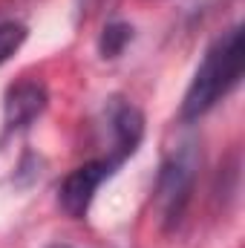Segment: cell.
Here are the masks:
<instances>
[{
	"label": "cell",
	"mask_w": 245,
	"mask_h": 248,
	"mask_svg": "<svg viewBox=\"0 0 245 248\" xmlns=\"http://www.w3.org/2000/svg\"><path fill=\"white\" fill-rule=\"evenodd\" d=\"M245 61V44H243V26H231L222 32L205 52L202 63L196 66L187 93L182 98V119L196 122L205 113H211L243 78Z\"/></svg>",
	"instance_id": "6da1fadb"
},
{
	"label": "cell",
	"mask_w": 245,
	"mask_h": 248,
	"mask_svg": "<svg viewBox=\"0 0 245 248\" xmlns=\"http://www.w3.org/2000/svg\"><path fill=\"white\" fill-rule=\"evenodd\" d=\"M193 182H196V159L190 150H179L162 162L156 179V208L165 231L179 228L193 196Z\"/></svg>",
	"instance_id": "7a4b0ae2"
},
{
	"label": "cell",
	"mask_w": 245,
	"mask_h": 248,
	"mask_svg": "<svg viewBox=\"0 0 245 248\" xmlns=\"http://www.w3.org/2000/svg\"><path fill=\"white\" fill-rule=\"evenodd\" d=\"M116 168L119 165L110 156H104V159H92V162L75 168L72 173H66L61 187H58V205H61V211L66 217H72V219H84L90 214V205H92L98 187L116 173Z\"/></svg>",
	"instance_id": "3957f363"
},
{
	"label": "cell",
	"mask_w": 245,
	"mask_h": 248,
	"mask_svg": "<svg viewBox=\"0 0 245 248\" xmlns=\"http://www.w3.org/2000/svg\"><path fill=\"white\" fill-rule=\"evenodd\" d=\"M49 93L41 81H17L6 90L3 98V124L9 133H20L46 110Z\"/></svg>",
	"instance_id": "277c9868"
},
{
	"label": "cell",
	"mask_w": 245,
	"mask_h": 248,
	"mask_svg": "<svg viewBox=\"0 0 245 248\" xmlns=\"http://www.w3.org/2000/svg\"><path fill=\"white\" fill-rule=\"evenodd\" d=\"M107 122H110V133H113V150L110 159L116 165H122L124 159H130L144 136V116L136 104L124 101V98H110L107 107Z\"/></svg>",
	"instance_id": "5b68a950"
},
{
	"label": "cell",
	"mask_w": 245,
	"mask_h": 248,
	"mask_svg": "<svg viewBox=\"0 0 245 248\" xmlns=\"http://www.w3.org/2000/svg\"><path fill=\"white\" fill-rule=\"evenodd\" d=\"M130 41H133V26L124 20H110L98 38V52L101 58H119Z\"/></svg>",
	"instance_id": "8992f818"
},
{
	"label": "cell",
	"mask_w": 245,
	"mask_h": 248,
	"mask_svg": "<svg viewBox=\"0 0 245 248\" xmlns=\"http://www.w3.org/2000/svg\"><path fill=\"white\" fill-rule=\"evenodd\" d=\"M29 38V29L20 20H0V66L9 61Z\"/></svg>",
	"instance_id": "52a82bcc"
},
{
	"label": "cell",
	"mask_w": 245,
	"mask_h": 248,
	"mask_svg": "<svg viewBox=\"0 0 245 248\" xmlns=\"http://www.w3.org/2000/svg\"><path fill=\"white\" fill-rule=\"evenodd\" d=\"M49 248H69V246H49Z\"/></svg>",
	"instance_id": "ba28073f"
}]
</instances>
